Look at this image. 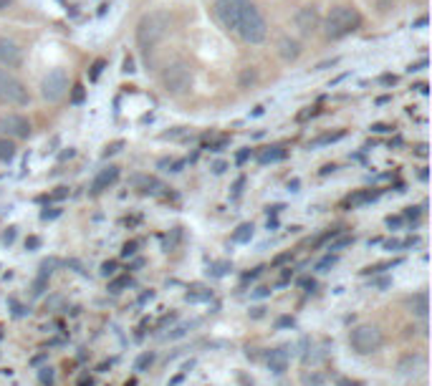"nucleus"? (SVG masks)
Instances as JSON below:
<instances>
[{
	"instance_id": "1",
	"label": "nucleus",
	"mask_w": 432,
	"mask_h": 386,
	"mask_svg": "<svg viewBox=\"0 0 432 386\" xmlns=\"http://www.w3.org/2000/svg\"><path fill=\"white\" fill-rule=\"evenodd\" d=\"M170 31V16L165 10H152L137 23V46L144 56H150V51L157 46L159 41L165 38Z\"/></svg>"
},
{
	"instance_id": "2",
	"label": "nucleus",
	"mask_w": 432,
	"mask_h": 386,
	"mask_svg": "<svg viewBox=\"0 0 432 386\" xmlns=\"http://www.w3.org/2000/svg\"><path fill=\"white\" fill-rule=\"evenodd\" d=\"M359 25H362V13L354 8V5H337L323 18V33L331 41L352 36L354 31H359Z\"/></svg>"
},
{
	"instance_id": "3",
	"label": "nucleus",
	"mask_w": 432,
	"mask_h": 386,
	"mask_svg": "<svg viewBox=\"0 0 432 386\" xmlns=\"http://www.w3.org/2000/svg\"><path fill=\"white\" fill-rule=\"evenodd\" d=\"M238 36V38L243 41V43H251V46H258V43H263L268 36V23L266 18H263V13L258 10V5L255 3H248L245 5V10L240 13V18H238V25L236 31H233Z\"/></svg>"
},
{
	"instance_id": "4",
	"label": "nucleus",
	"mask_w": 432,
	"mask_h": 386,
	"mask_svg": "<svg viewBox=\"0 0 432 386\" xmlns=\"http://www.w3.org/2000/svg\"><path fill=\"white\" fill-rule=\"evenodd\" d=\"M28 101H31L28 86L16 73L0 69V104H5V106H28Z\"/></svg>"
},
{
	"instance_id": "5",
	"label": "nucleus",
	"mask_w": 432,
	"mask_h": 386,
	"mask_svg": "<svg viewBox=\"0 0 432 386\" xmlns=\"http://www.w3.org/2000/svg\"><path fill=\"white\" fill-rule=\"evenodd\" d=\"M159 81H162V86H165L167 93H172V96H182V93L190 91V86H192V69H190L185 61H174L162 71Z\"/></svg>"
},
{
	"instance_id": "6",
	"label": "nucleus",
	"mask_w": 432,
	"mask_h": 386,
	"mask_svg": "<svg viewBox=\"0 0 432 386\" xmlns=\"http://www.w3.org/2000/svg\"><path fill=\"white\" fill-rule=\"evenodd\" d=\"M66 93H69V73H66V69L56 66V69H51L46 76L41 78V96H43V101L58 104V101L66 99Z\"/></svg>"
},
{
	"instance_id": "7",
	"label": "nucleus",
	"mask_w": 432,
	"mask_h": 386,
	"mask_svg": "<svg viewBox=\"0 0 432 386\" xmlns=\"http://www.w3.org/2000/svg\"><path fill=\"white\" fill-rule=\"evenodd\" d=\"M349 343H352V348L356 354H374V351L382 348L385 336H382V331H379L377 326L362 323V326H356V328H352Z\"/></svg>"
},
{
	"instance_id": "8",
	"label": "nucleus",
	"mask_w": 432,
	"mask_h": 386,
	"mask_svg": "<svg viewBox=\"0 0 432 386\" xmlns=\"http://www.w3.org/2000/svg\"><path fill=\"white\" fill-rule=\"evenodd\" d=\"M248 3H251V0H215V3H212V13H215L218 23H220L225 31L233 33L238 25V18H240V13L245 10Z\"/></svg>"
},
{
	"instance_id": "9",
	"label": "nucleus",
	"mask_w": 432,
	"mask_h": 386,
	"mask_svg": "<svg viewBox=\"0 0 432 386\" xmlns=\"http://www.w3.org/2000/svg\"><path fill=\"white\" fill-rule=\"evenodd\" d=\"M0 134L8 139H28L31 137V122L21 114L0 116Z\"/></svg>"
},
{
	"instance_id": "10",
	"label": "nucleus",
	"mask_w": 432,
	"mask_h": 386,
	"mask_svg": "<svg viewBox=\"0 0 432 386\" xmlns=\"http://www.w3.org/2000/svg\"><path fill=\"white\" fill-rule=\"evenodd\" d=\"M23 63V48L18 46L13 38L0 36V66H8V69H18Z\"/></svg>"
},
{
	"instance_id": "11",
	"label": "nucleus",
	"mask_w": 432,
	"mask_h": 386,
	"mask_svg": "<svg viewBox=\"0 0 432 386\" xmlns=\"http://www.w3.org/2000/svg\"><path fill=\"white\" fill-rule=\"evenodd\" d=\"M319 25H321V21H319V13H316L314 5H308V8H301L299 13H296V28H299L304 36L314 33Z\"/></svg>"
},
{
	"instance_id": "12",
	"label": "nucleus",
	"mask_w": 432,
	"mask_h": 386,
	"mask_svg": "<svg viewBox=\"0 0 432 386\" xmlns=\"http://www.w3.org/2000/svg\"><path fill=\"white\" fill-rule=\"evenodd\" d=\"M119 179V167H114V164H109V167H104L99 174H96L94 185H91V194H102L104 190H109L114 182Z\"/></svg>"
},
{
	"instance_id": "13",
	"label": "nucleus",
	"mask_w": 432,
	"mask_h": 386,
	"mask_svg": "<svg viewBox=\"0 0 432 386\" xmlns=\"http://www.w3.org/2000/svg\"><path fill=\"white\" fill-rule=\"evenodd\" d=\"M288 361H291L288 348H273V351H268V356H266L268 369L273 371V374H283V371L288 369Z\"/></svg>"
},
{
	"instance_id": "14",
	"label": "nucleus",
	"mask_w": 432,
	"mask_h": 386,
	"mask_svg": "<svg viewBox=\"0 0 432 386\" xmlns=\"http://www.w3.org/2000/svg\"><path fill=\"white\" fill-rule=\"evenodd\" d=\"M278 51H281L283 61H296L301 56V43L293 38H281V43H278Z\"/></svg>"
},
{
	"instance_id": "15",
	"label": "nucleus",
	"mask_w": 432,
	"mask_h": 386,
	"mask_svg": "<svg viewBox=\"0 0 432 386\" xmlns=\"http://www.w3.org/2000/svg\"><path fill=\"white\" fill-rule=\"evenodd\" d=\"M281 159H286V149L283 147H266L258 152L260 164H273V162H281Z\"/></svg>"
},
{
	"instance_id": "16",
	"label": "nucleus",
	"mask_w": 432,
	"mask_h": 386,
	"mask_svg": "<svg viewBox=\"0 0 432 386\" xmlns=\"http://www.w3.org/2000/svg\"><path fill=\"white\" fill-rule=\"evenodd\" d=\"M427 291H420V293L412 298V313L420 318H427Z\"/></svg>"
},
{
	"instance_id": "17",
	"label": "nucleus",
	"mask_w": 432,
	"mask_h": 386,
	"mask_svg": "<svg viewBox=\"0 0 432 386\" xmlns=\"http://www.w3.org/2000/svg\"><path fill=\"white\" fill-rule=\"evenodd\" d=\"M377 197H379V192H372V190H367V192H359V194H354V197H349V200H346V207H359V205L374 202Z\"/></svg>"
},
{
	"instance_id": "18",
	"label": "nucleus",
	"mask_w": 432,
	"mask_h": 386,
	"mask_svg": "<svg viewBox=\"0 0 432 386\" xmlns=\"http://www.w3.org/2000/svg\"><path fill=\"white\" fill-rule=\"evenodd\" d=\"M16 157V144L8 137H0V162H10Z\"/></svg>"
},
{
	"instance_id": "19",
	"label": "nucleus",
	"mask_w": 432,
	"mask_h": 386,
	"mask_svg": "<svg viewBox=\"0 0 432 386\" xmlns=\"http://www.w3.org/2000/svg\"><path fill=\"white\" fill-rule=\"evenodd\" d=\"M251 238H253V225L251 223H243L236 232H233V235H230L233 242H251Z\"/></svg>"
},
{
	"instance_id": "20",
	"label": "nucleus",
	"mask_w": 432,
	"mask_h": 386,
	"mask_svg": "<svg viewBox=\"0 0 432 386\" xmlns=\"http://www.w3.org/2000/svg\"><path fill=\"white\" fill-rule=\"evenodd\" d=\"M152 363H155V354H152V351H147V354H141L139 359H137V366H134V369H137V371H147Z\"/></svg>"
},
{
	"instance_id": "21",
	"label": "nucleus",
	"mask_w": 432,
	"mask_h": 386,
	"mask_svg": "<svg viewBox=\"0 0 432 386\" xmlns=\"http://www.w3.org/2000/svg\"><path fill=\"white\" fill-rule=\"evenodd\" d=\"M129 283H132V278H129V275H119V278H114L109 283V291H111V293H119V291H122V288H126Z\"/></svg>"
},
{
	"instance_id": "22",
	"label": "nucleus",
	"mask_w": 432,
	"mask_h": 386,
	"mask_svg": "<svg viewBox=\"0 0 432 386\" xmlns=\"http://www.w3.org/2000/svg\"><path fill=\"white\" fill-rule=\"evenodd\" d=\"M344 137V132H337V134H323V137H319L316 141H311V147H321V144H331V141H337Z\"/></svg>"
},
{
	"instance_id": "23",
	"label": "nucleus",
	"mask_w": 432,
	"mask_h": 386,
	"mask_svg": "<svg viewBox=\"0 0 432 386\" xmlns=\"http://www.w3.org/2000/svg\"><path fill=\"white\" fill-rule=\"evenodd\" d=\"M38 381L43 386H51V384H54V369H51V366H43V369L38 371Z\"/></svg>"
},
{
	"instance_id": "24",
	"label": "nucleus",
	"mask_w": 432,
	"mask_h": 386,
	"mask_svg": "<svg viewBox=\"0 0 432 386\" xmlns=\"http://www.w3.org/2000/svg\"><path fill=\"white\" fill-rule=\"evenodd\" d=\"M334 263H337V255H331V253H329V255H326V258L321 260V263L316 265V271H326V268H331Z\"/></svg>"
},
{
	"instance_id": "25",
	"label": "nucleus",
	"mask_w": 432,
	"mask_h": 386,
	"mask_svg": "<svg viewBox=\"0 0 432 386\" xmlns=\"http://www.w3.org/2000/svg\"><path fill=\"white\" fill-rule=\"evenodd\" d=\"M102 69H104V61H96L94 66H91V73H89V78H91V81H96V78L102 76Z\"/></svg>"
},
{
	"instance_id": "26",
	"label": "nucleus",
	"mask_w": 432,
	"mask_h": 386,
	"mask_svg": "<svg viewBox=\"0 0 432 386\" xmlns=\"http://www.w3.org/2000/svg\"><path fill=\"white\" fill-rule=\"evenodd\" d=\"M134 253H137V240H132V242H126L124 250H122V255H124V258H132Z\"/></svg>"
},
{
	"instance_id": "27",
	"label": "nucleus",
	"mask_w": 432,
	"mask_h": 386,
	"mask_svg": "<svg viewBox=\"0 0 432 386\" xmlns=\"http://www.w3.org/2000/svg\"><path fill=\"white\" fill-rule=\"evenodd\" d=\"M114 271H117V263H114V260H109V263L102 265V273H104V275H114Z\"/></svg>"
},
{
	"instance_id": "28",
	"label": "nucleus",
	"mask_w": 432,
	"mask_h": 386,
	"mask_svg": "<svg viewBox=\"0 0 432 386\" xmlns=\"http://www.w3.org/2000/svg\"><path fill=\"white\" fill-rule=\"evenodd\" d=\"M339 386H364L362 381H354V378H339Z\"/></svg>"
},
{
	"instance_id": "29",
	"label": "nucleus",
	"mask_w": 432,
	"mask_h": 386,
	"mask_svg": "<svg viewBox=\"0 0 432 386\" xmlns=\"http://www.w3.org/2000/svg\"><path fill=\"white\" fill-rule=\"evenodd\" d=\"M402 223H405L402 217H387V225H389V227H402Z\"/></svg>"
},
{
	"instance_id": "30",
	"label": "nucleus",
	"mask_w": 432,
	"mask_h": 386,
	"mask_svg": "<svg viewBox=\"0 0 432 386\" xmlns=\"http://www.w3.org/2000/svg\"><path fill=\"white\" fill-rule=\"evenodd\" d=\"M228 268H230L228 263H218V265H215V275H225V273H228Z\"/></svg>"
},
{
	"instance_id": "31",
	"label": "nucleus",
	"mask_w": 432,
	"mask_h": 386,
	"mask_svg": "<svg viewBox=\"0 0 432 386\" xmlns=\"http://www.w3.org/2000/svg\"><path fill=\"white\" fill-rule=\"evenodd\" d=\"M38 245H41L38 238H28V240H25V247H28V250H36Z\"/></svg>"
},
{
	"instance_id": "32",
	"label": "nucleus",
	"mask_w": 432,
	"mask_h": 386,
	"mask_svg": "<svg viewBox=\"0 0 432 386\" xmlns=\"http://www.w3.org/2000/svg\"><path fill=\"white\" fill-rule=\"evenodd\" d=\"M278 326H281V328H288V326H291V328H293V326H296V321L286 316V318H281V321H278Z\"/></svg>"
},
{
	"instance_id": "33",
	"label": "nucleus",
	"mask_w": 432,
	"mask_h": 386,
	"mask_svg": "<svg viewBox=\"0 0 432 386\" xmlns=\"http://www.w3.org/2000/svg\"><path fill=\"white\" fill-rule=\"evenodd\" d=\"M58 215H61V209H54V212H48V209H46V212H43L41 217H43V220H54V217H58Z\"/></svg>"
},
{
	"instance_id": "34",
	"label": "nucleus",
	"mask_w": 432,
	"mask_h": 386,
	"mask_svg": "<svg viewBox=\"0 0 432 386\" xmlns=\"http://www.w3.org/2000/svg\"><path fill=\"white\" fill-rule=\"evenodd\" d=\"M46 359H48V354H46V351H43V354H38V356H33V359H31V363H33V366H36V363H41V361H46Z\"/></svg>"
},
{
	"instance_id": "35",
	"label": "nucleus",
	"mask_w": 432,
	"mask_h": 386,
	"mask_svg": "<svg viewBox=\"0 0 432 386\" xmlns=\"http://www.w3.org/2000/svg\"><path fill=\"white\" fill-rule=\"evenodd\" d=\"M81 99H84V89L76 86V91H73V101H81Z\"/></svg>"
},
{
	"instance_id": "36",
	"label": "nucleus",
	"mask_w": 432,
	"mask_h": 386,
	"mask_svg": "<svg viewBox=\"0 0 432 386\" xmlns=\"http://www.w3.org/2000/svg\"><path fill=\"white\" fill-rule=\"evenodd\" d=\"M119 147H122V141H117V144H111V147H106V157L114 155V152H119Z\"/></svg>"
},
{
	"instance_id": "37",
	"label": "nucleus",
	"mask_w": 432,
	"mask_h": 386,
	"mask_svg": "<svg viewBox=\"0 0 432 386\" xmlns=\"http://www.w3.org/2000/svg\"><path fill=\"white\" fill-rule=\"evenodd\" d=\"M124 71H126V73H132V71H134V63H132V58H126V61H124Z\"/></svg>"
},
{
	"instance_id": "38",
	"label": "nucleus",
	"mask_w": 432,
	"mask_h": 386,
	"mask_svg": "<svg viewBox=\"0 0 432 386\" xmlns=\"http://www.w3.org/2000/svg\"><path fill=\"white\" fill-rule=\"evenodd\" d=\"M212 172H215V174H223V172H225V164H215V167H212Z\"/></svg>"
},
{
	"instance_id": "39",
	"label": "nucleus",
	"mask_w": 432,
	"mask_h": 386,
	"mask_svg": "<svg viewBox=\"0 0 432 386\" xmlns=\"http://www.w3.org/2000/svg\"><path fill=\"white\" fill-rule=\"evenodd\" d=\"M240 187H243V179H238V182H236V190H233V197H238V194H240Z\"/></svg>"
},
{
	"instance_id": "40",
	"label": "nucleus",
	"mask_w": 432,
	"mask_h": 386,
	"mask_svg": "<svg viewBox=\"0 0 432 386\" xmlns=\"http://www.w3.org/2000/svg\"><path fill=\"white\" fill-rule=\"evenodd\" d=\"M13 238H16V230L10 227V232H5V242H13Z\"/></svg>"
},
{
	"instance_id": "41",
	"label": "nucleus",
	"mask_w": 432,
	"mask_h": 386,
	"mask_svg": "<svg viewBox=\"0 0 432 386\" xmlns=\"http://www.w3.org/2000/svg\"><path fill=\"white\" fill-rule=\"evenodd\" d=\"M301 286H304V288H311V291H314V286H316V283H314V280H301Z\"/></svg>"
},
{
	"instance_id": "42",
	"label": "nucleus",
	"mask_w": 432,
	"mask_h": 386,
	"mask_svg": "<svg viewBox=\"0 0 432 386\" xmlns=\"http://www.w3.org/2000/svg\"><path fill=\"white\" fill-rule=\"evenodd\" d=\"M268 293H271L268 288H258V291H255V295H258V298H260V295H268Z\"/></svg>"
},
{
	"instance_id": "43",
	"label": "nucleus",
	"mask_w": 432,
	"mask_h": 386,
	"mask_svg": "<svg viewBox=\"0 0 432 386\" xmlns=\"http://www.w3.org/2000/svg\"><path fill=\"white\" fill-rule=\"evenodd\" d=\"M79 386H94V381H91V378H81Z\"/></svg>"
},
{
	"instance_id": "44",
	"label": "nucleus",
	"mask_w": 432,
	"mask_h": 386,
	"mask_svg": "<svg viewBox=\"0 0 432 386\" xmlns=\"http://www.w3.org/2000/svg\"><path fill=\"white\" fill-rule=\"evenodd\" d=\"M8 5H10V0H0V10H3V8H8Z\"/></svg>"
},
{
	"instance_id": "45",
	"label": "nucleus",
	"mask_w": 432,
	"mask_h": 386,
	"mask_svg": "<svg viewBox=\"0 0 432 386\" xmlns=\"http://www.w3.org/2000/svg\"><path fill=\"white\" fill-rule=\"evenodd\" d=\"M0 339H3V331H0Z\"/></svg>"
}]
</instances>
